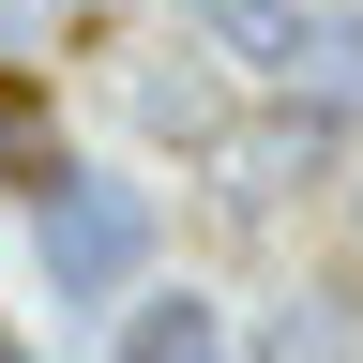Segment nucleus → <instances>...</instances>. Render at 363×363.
Returning <instances> with one entry per match:
<instances>
[{
	"label": "nucleus",
	"mask_w": 363,
	"mask_h": 363,
	"mask_svg": "<svg viewBox=\"0 0 363 363\" xmlns=\"http://www.w3.org/2000/svg\"><path fill=\"white\" fill-rule=\"evenodd\" d=\"M30 242H45V288H61V303H121L136 272H152V197H136V182H76V167H61Z\"/></svg>",
	"instance_id": "1"
},
{
	"label": "nucleus",
	"mask_w": 363,
	"mask_h": 363,
	"mask_svg": "<svg viewBox=\"0 0 363 363\" xmlns=\"http://www.w3.org/2000/svg\"><path fill=\"white\" fill-rule=\"evenodd\" d=\"M121 363H227V303H212V288H136Z\"/></svg>",
	"instance_id": "2"
},
{
	"label": "nucleus",
	"mask_w": 363,
	"mask_h": 363,
	"mask_svg": "<svg viewBox=\"0 0 363 363\" xmlns=\"http://www.w3.org/2000/svg\"><path fill=\"white\" fill-rule=\"evenodd\" d=\"M61 182V91L0 61V197H45Z\"/></svg>",
	"instance_id": "3"
},
{
	"label": "nucleus",
	"mask_w": 363,
	"mask_h": 363,
	"mask_svg": "<svg viewBox=\"0 0 363 363\" xmlns=\"http://www.w3.org/2000/svg\"><path fill=\"white\" fill-rule=\"evenodd\" d=\"M227 61H257V76H303V0H182Z\"/></svg>",
	"instance_id": "4"
}]
</instances>
